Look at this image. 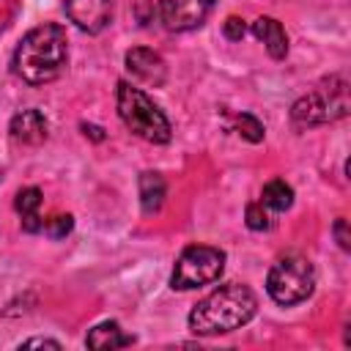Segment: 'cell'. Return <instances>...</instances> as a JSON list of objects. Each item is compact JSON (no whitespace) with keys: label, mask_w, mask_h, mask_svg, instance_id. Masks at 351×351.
<instances>
[{"label":"cell","mask_w":351,"mask_h":351,"mask_svg":"<svg viewBox=\"0 0 351 351\" xmlns=\"http://www.w3.org/2000/svg\"><path fill=\"white\" fill-rule=\"evenodd\" d=\"M66 16L82 33H101L112 22V0H63Z\"/></svg>","instance_id":"ba28073f"},{"label":"cell","mask_w":351,"mask_h":351,"mask_svg":"<svg viewBox=\"0 0 351 351\" xmlns=\"http://www.w3.org/2000/svg\"><path fill=\"white\" fill-rule=\"evenodd\" d=\"M19 348H60V343L49 337H30V340H22Z\"/></svg>","instance_id":"44dd1931"},{"label":"cell","mask_w":351,"mask_h":351,"mask_svg":"<svg viewBox=\"0 0 351 351\" xmlns=\"http://www.w3.org/2000/svg\"><path fill=\"white\" fill-rule=\"evenodd\" d=\"M71 228H74V217L71 214H55V217L44 219V230L52 239H63L66 233H71Z\"/></svg>","instance_id":"ac0fdd59"},{"label":"cell","mask_w":351,"mask_h":351,"mask_svg":"<svg viewBox=\"0 0 351 351\" xmlns=\"http://www.w3.org/2000/svg\"><path fill=\"white\" fill-rule=\"evenodd\" d=\"M8 132H11V137H14L16 143L38 145V143H44L47 134H49V123H47V118H44L41 110H33V107H30V110H22V112H16V115L11 118Z\"/></svg>","instance_id":"30bf717a"},{"label":"cell","mask_w":351,"mask_h":351,"mask_svg":"<svg viewBox=\"0 0 351 351\" xmlns=\"http://www.w3.org/2000/svg\"><path fill=\"white\" fill-rule=\"evenodd\" d=\"M233 129H236L244 140H250V143H261V140H263V123H261L255 115H250V112L236 115V118H233Z\"/></svg>","instance_id":"9a60e30c"},{"label":"cell","mask_w":351,"mask_h":351,"mask_svg":"<svg viewBox=\"0 0 351 351\" xmlns=\"http://www.w3.org/2000/svg\"><path fill=\"white\" fill-rule=\"evenodd\" d=\"M82 134H85V137H90V140H96V143H99V140H104V132H101L99 126H93V123H82Z\"/></svg>","instance_id":"7402d4cb"},{"label":"cell","mask_w":351,"mask_h":351,"mask_svg":"<svg viewBox=\"0 0 351 351\" xmlns=\"http://www.w3.org/2000/svg\"><path fill=\"white\" fill-rule=\"evenodd\" d=\"M332 233H335V239H337V244H340V250H351V236H348V222L340 217V219H335V228H332Z\"/></svg>","instance_id":"ffe728a7"},{"label":"cell","mask_w":351,"mask_h":351,"mask_svg":"<svg viewBox=\"0 0 351 351\" xmlns=\"http://www.w3.org/2000/svg\"><path fill=\"white\" fill-rule=\"evenodd\" d=\"M222 33H225V38H230V41H241L244 33H247V25H244V19H239V16H228L225 25H222Z\"/></svg>","instance_id":"d6986e66"},{"label":"cell","mask_w":351,"mask_h":351,"mask_svg":"<svg viewBox=\"0 0 351 351\" xmlns=\"http://www.w3.org/2000/svg\"><path fill=\"white\" fill-rule=\"evenodd\" d=\"M258 313V296L244 282H228L214 288L206 299H200L189 313V329L195 335H225Z\"/></svg>","instance_id":"7a4b0ae2"},{"label":"cell","mask_w":351,"mask_h":351,"mask_svg":"<svg viewBox=\"0 0 351 351\" xmlns=\"http://www.w3.org/2000/svg\"><path fill=\"white\" fill-rule=\"evenodd\" d=\"M244 217H247V228L250 230H269V214H266V206L258 200V203H250L247 206V211H244Z\"/></svg>","instance_id":"e0dca14e"},{"label":"cell","mask_w":351,"mask_h":351,"mask_svg":"<svg viewBox=\"0 0 351 351\" xmlns=\"http://www.w3.org/2000/svg\"><path fill=\"white\" fill-rule=\"evenodd\" d=\"M214 0H159V19L167 30L186 33L206 22Z\"/></svg>","instance_id":"52a82bcc"},{"label":"cell","mask_w":351,"mask_h":351,"mask_svg":"<svg viewBox=\"0 0 351 351\" xmlns=\"http://www.w3.org/2000/svg\"><path fill=\"white\" fill-rule=\"evenodd\" d=\"M69 63V38L66 30L55 22H44L25 33L14 52V71L27 85H44L60 77Z\"/></svg>","instance_id":"6da1fadb"},{"label":"cell","mask_w":351,"mask_h":351,"mask_svg":"<svg viewBox=\"0 0 351 351\" xmlns=\"http://www.w3.org/2000/svg\"><path fill=\"white\" fill-rule=\"evenodd\" d=\"M346 115H348V82L343 77H332L324 88H315L291 107V121L296 129H310Z\"/></svg>","instance_id":"277c9868"},{"label":"cell","mask_w":351,"mask_h":351,"mask_svg":"<svg viewBox=\"0 0 351 351\" xmlns=\"http://www.w3.org/2000/svg\"><path fill=\"white\" fill-rule=\"evenodd\" d=\"M115 107H118V115L132 134L143 137L145 143H156V145L170 143V134H173L170 121L145 90L121 80L118 90H115Z\"/></svg>","instance_id":"3957f363"},{"label":"cell","mask_w":351,"mask_h":351,"mask_svg":"<svg viewBox=\"0 0 351 351\" xmlns=\"http://www.w3.org/2000/svg\"><path fill=\"white\" fill-rule=\"evenodd\" d=\"M313 288H315V269L304 255H285L269 269L266 291L282 307L304 302L313 293Z\"/></svg>","instance_id":"5b68a950"},{"label":"cell","mask_w":351,"mask_h":351,"mask_svg":"<svg viewBox=\"0 0 351 351\" xmlns=\"http://www.w3.org/2000/svg\"><path fill=\"white\" fill-rule=\"evenodd\" d=\"M132 343H134V337L126 335L118 321H101L85 337L88 348H123V346H132Z\"/></svg>","instance_id":"7c38bea8"},{"label":"cell","mask_w":351,"mask_h":351,"mask_svg":"<svg viewBox=\"0 0 351 351\" xmlns=\"http://www.w3.org/2000/svg\"><path fill=\"white\" fill-rule=\"evenodd\" d=\"M123 63H126V69H129V74L134 80H140V82H145L151 88H162L165 80H167V66H165L162 55L154 52V49H148V47L129 49L126 58H123Z\"/></svg>","instance_id":"9c48e42d"},{"label":"cell","mask_w":351,"mask_h":351,"mask_svg":"<svg viewBox=\"0 0 351 351\" xmlns=\"http://www.w3.org/2000/svg\"><path fill=\"white\" fill-rule=\"evenodd\" d=\"M225 271V252L219 247H208V244H189L173 269L170 285L176 291H192L208 282H217L219 274Z\"/></svg>","instance_id":"8992f818"},{"label":"cell","mask_w":351,"mask_h":351,"mask_svg":"<svg viewBox=\"0 0 351 351\" xmlns=\"http://www.w3.org/2000/svg\"><path fill=\"white\" fill-rule=\"evenodd\" d=\"M252 36L258 41H263L266 52L274 58V60H282L288 55V36H285V27L274 19V16H258L252 22Z\"/></svg>","instance_id":"8fae6325"},{"label":"cell","mask_w":351,"mask_h":351,"mask_svg":"<svg viewBox=\"0 0 351 351\" xmlns=\"http://www.w3.org/2000/svg\"><path fill=\"white\" fill-rule=\"evenodd\" d=\"M38 206H41V189H38V186H25V189H19V192H16L14 208L19 211V217L38 214Z\"/></svg>","instance_id":"2e32d148"},{"label":"cell","mask_w":351,"mask_h":351,"mask_svg":"<svg viewBox=\"0 0 351 351\" xmlns=\"http://www.w3.org/2000/svg\"><path fill=\"white\" fill-rule=\"evenodd\" d=\"M137 189H140V206L145 214H156L165 203V195H167V186H165V178L156 173V170H145L137 181Z\"/></svg>","instance_id":"4fadbf2b"},{"label":"cell","mask_w":351,"mask_h":351,"mask_svg":"<svg viewBox=\"0 0 351 351\" xmlns=\"http://www.w3.org/2000/svg\"><path fill=\"white\" fill-rule=\"evenodd\" d=\"M261 203H263L266 208H271V211H288L291 203H293V189H291L285 181L274 178V181H269V184L263 186Z\"/></svg>","instance_id":"5bb4252c"}]
</instances>
